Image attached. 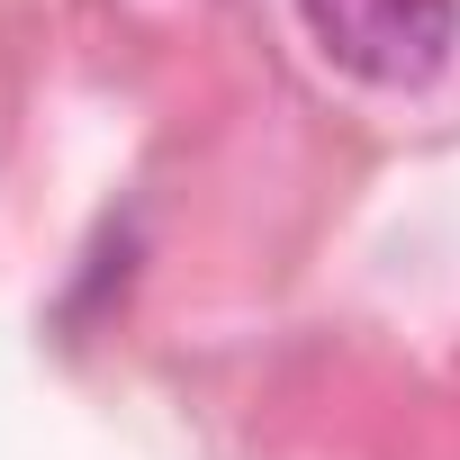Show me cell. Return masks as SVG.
Listing matches in <instances>:
<instances>
[{
	"mask_svg": "<svg viewBox=\"0 0 460 460\" xmlns=\"http://www.w3.org/2000/svg\"><path fill=\"white\" fill-rule=\"evenodd\" d=\"M298 19L316 55L370 91H415L460 46V0H298Z\"/></svg>",
	"mask_w": 460,
	"mask_h": 460,
	"instance_id": "cell-1",
	"label": "cell"
}]
</instances>
